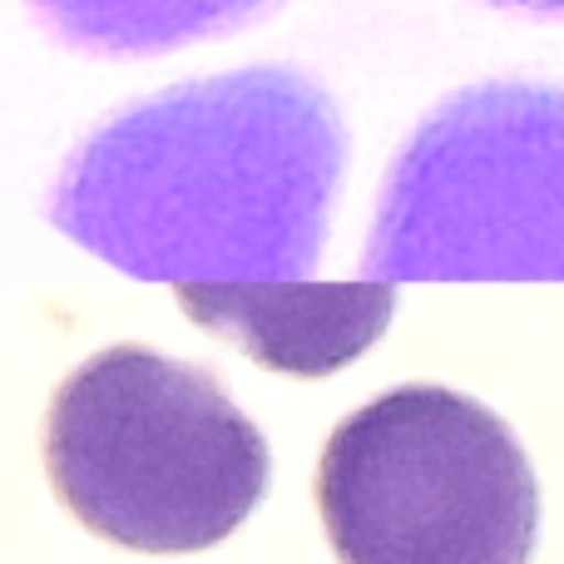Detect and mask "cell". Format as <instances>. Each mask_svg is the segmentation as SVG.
Here are the masks:
<instances>
[{"label":"cell","instance_id":"7","mask_svg":"<svg viewBox=\"0 0 564 564\" xmlns=\"http://www.w3.org/2000/svg\"><path fill=\"white\" fill-rule=\"evenodd\" d=\"M506 10H530V15H564V0H490Z\"/></svg>","mask_w":564,"mask_h":564},{"label":"cell","instance_id":"3","mask_svg":"<svg viewBox=\"0 0 564 564\" xmlns=\"http://www.w3.org/2000/svg\"><path fill=\"white\" fill-rule=\"evenodd\" d=\"M377 282H564V89L451 95L387 169L367 243Z\"/></svg>","mask_w":564,"mask_h":564},{"label":"cell","instance_id":"2","mask_svg":"<svg viewBox=\"0 0 564 564\" xmlns=\"http://www.w3.org/2000/svg\"><path fill=\"white\" fill-rule=\"evenodd\" d=\"M45 470L95 535L188 555L258 510L268 441L208 371L149 347H109L79 361L50 401Z\"/></svg>","mask_w":564,"mask_h":564},{"label":"cell","instance_id":"4","mask_svg":"<svg viewBox=\"0 0 564 564\" xmlns=\"http://www.w3.org/2000/svg\"><path fill=\"white\" fill-rule=\"evenodd\" d=\"M317 506L341 564H530L540 486L516 431L446 387H397L332 431Z\"/></svg>","mask_w":564,"mask_h":564},{"label":"cell","instance_id":"1","mask_svg":"<svg viewBox=\"0 0 564 564\" xmlns=\"http://www.w3.org/2000/svg\"><path fill=\"white\" fill-rule=\"evenodd\" d=\"M347 129L288 65L194 79L119 109L65 159L45 218L139 282H302L327 248Z\"/></svg>","mask_w":564,"mask_h":564},{"label":"cell","instance_id":"5","mask_svg":"<svg viewBox=\"0 0 564 564\" xmlns=\"http://www.w3.org/2000/svg\"><path fill=\"white\" fill-rule=\"evenodd\" d=\"M178 307L198 327L248 347L263 367L327 377L357 361L387 332L397 288L361 282H253V288H178Z\"/></svg>","mask_w":564,"mask_h":564},{"label":"cell","instance_id":"6","mask_svg":"<svg viewBox=\"0 0 564 564\" xmlns=\"http://www.w3.org/2000/svg\"><path fill=\"white\" fill-rule=\"evenodd\" d=\"M278 0H30L40 25L89 55H164L253 25Z\"/></svg>","mask_w":564,"mask_h":564}]
</instances>
